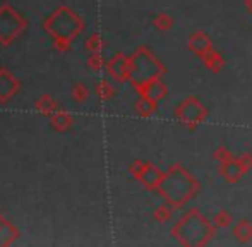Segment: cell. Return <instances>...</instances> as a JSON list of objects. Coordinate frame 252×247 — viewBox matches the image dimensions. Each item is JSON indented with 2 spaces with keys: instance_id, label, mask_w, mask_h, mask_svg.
<instances>
[{
  "instance_id": "obj_12",
  "label": "cell",
  "mask_w": 252,
  "mask_h": 247,
  "mask_svg": "<svg viewBox=\"0 0 252 247\" xmlns=\"http://www.w3.org/2000/svg\"><path fill=\"white\" fill-rule=\"evenodd\" d=\"M211 221L215 223L216 228H228L230 225L233 223V218H232V215H230V211L220 210L215 213V216H213Z\"/></svg>"
},
{
  "instance_id": "obj_1",
  "label": "cell",
  "mask_w": 252,
  "mask_h": 247,
  "mask_svg": "<svg viewBox=\"0 0 252 247\" xmlns=\"http://www.w3.org/2000/svg\"><path fill=\"white\" fill-rule=\"evenodd\" d=\"M199 189V181L186 167H182L180 163H175L172 167H168V170L163 175L158 194L173 210H182L197 196Z\"/></svg>"
},
{
  "instance_id": "obj_7",
  "label": "cell",
  "mask_w": 252,
  "mask_h": 247,
  "mask_svg": "<svg viewBox=\"0 0 252 247\" xmlns=\"http://www.w3.org/2000/svg\"><path fill=\"white\" fill-rule=\"evenodd\" d=\"M163 175H165V172H161L153 163H144L143 170H141V174L137 175V179L143 182L146 189L156 190V192H158L159 184H161V181H163Z\"/></svg>"
},
{
  "instance_id": "obj_10",
  "label": "cell",
  "mask_w": 252,
  "mask_h": 247,
  "mask_svg": "<svg viewBox=\"0 0 252 247\" xmlns=\"http://www.w3.org/2000/svg\"><path fill=\"white\" fill-rule=\"evenodd\" d=\"M232 235L235 237V241L247 244L252 241V223L249 220H239L232 228Z\"/></svg>"
},
{
  "instance_id": "obj_6",
  "label": "cell",
  "mask_w": 252,
  "mask_h": 247,
  "mask_svg": "<svg viewBox=\"0 0 252 247\" xmlns=\"http://www.w3.org/2000/svg\"><path fill=\"white\" fill-rule=\"evenodd\" d=\"M187 48H189L190 54L202 59L208 52L213 50V40L202 30H197L194 33H190L189 40H187Z\"/></svg>"
},
{
  "instance_id": "obj_8",
  "label": "cell",
  "mask_w": 252,
  "mask_h": 247,
  "mask_svg": "<svg viewBox=\"0 0 252 247\" xmlns=\"http://www.w3.org/2000/svg\"><path fill=\"white\" fill-rule=\"evenodd\" d=\"M218 175L225 182H228V184H237V182H239L240 179L246 175V172L242 170L239 160H237V158H233V160L225 161V163H220Z\"/></svg>"
},
{
  "instance_id": "obj_4",
  "label": "cell",
  "mask_w": 252,
  "mask_h": 247,
  "mask_svg": "<svg viewBox=\"0 0 252 247\" xmlns=\"http://www.w3.org/2000/svg\"><path fill=\"white\" fill-rule=\"evenodd\" d=\"M175 121L187 127H194L208 119V108L202 105L197 96H187L173 110Z\"/></svg>"
},
{
  "instance_id": "obj_3",
  "label": "cell",
  "mask_w": 252,
  "mask_h": 247,
  "mask_svg": "<svg viewBox=\"0 0 252 247\" xmlns=\"http://www.w3.org/2000/svg\"><path fill=\"white\" fill-rule=\"evenodd\" d=\"M165 72H166L165 65L144 47L139 48L132 59H127V79H132L136 74H139V79L134 83V86L150 79V77L163 76Z\"/></svg>"
},
{
  "instance_id": "obj_15",
  "label": "cell",
  "mask_w": 252,
  "mask_h": 247,
  "mask_svg": "<svg viewBox=\"0 0 252 247\" xmlns=\"http://www.w3.org/2000/svg\"><path fill=\"white\" fill-rule=\"evenodd\" d=\"M213 158H215L218 163H225V161L233 160L235 156H233V153L226 146H220V148H216V151L213 153Z\"/></svg>"
},
{
  "instance_id": "obj_17",
  "label": "cell",
  "mask_w": 252,
  "mask_h": 247,
  "mask_svg": "<svg viewBox=\"0 0 252 247\" xmlns=\"http://www.w3.org/2000/svg\"><path fill=\"white\" fill-rule=\"evenodd\" d=\"M246 7H247V10H249V14L252 16V0H246Z\"/></svg>"
},
{
  "instance_id": "obj_5",
  "label": "cell",
  "mask_w": 252,
  "mask_h": 247,
  "mask_svg": "<svg viewBox=\"0 0 252 247\" xmlns=\"http://www.w3.org/2000/svg\"><path fill=\"white\" fill-rule=\"evenodd\" d=\"M136 90L139 91V94L143 98H148V100H153V101H161L163 98L166 96L168 93V88L166 84L161 81V76H155V77H150V79L143 81L141 84H137Z\"/></svg>"
},
{
  "instance_id": "obj_2",
  "label": "cell",
  "mask_w": 252,
  "mask_h": 247,
  "mask_svg": "<svg viewBox=\"0 0 252 247\" xmlns=\"http://www.w3.org/2000/svg\"><path fill=\"white\" fill-rule=\"evenodd\" d=\"M216 234V227L199 210L186 211L172 227V237L186 247H201L209 244Z\"/></svg>"
},
{
  "instance_id": "obj_9",
  "label": "cell",
  "mask_w": 252,
  "mask_h": 247,
  "mask_svg": "<svg viewBox=\"0 0 252 247\" xmlns=\"http://www.w3.org/2000/svg\"><path fill=\"white\" fill-rule=\"evenodd\" d=\"M201 61L206 70H211V72H215V74L220 72V70L225 67V57H223V54H220L218 50H215V48H213L211 52H208Z\"/></svg>"
},
{
  "instance_id": "obj_11",
  "label": "cell",
  "mask_w": 252,
  "mask_h": 247,
  "mask_svg": "<svg viewBox=\"0 0 252 247\" xmlns=\"http://www.w3.org/2000/svg\"><path fill=\"white\" fill-rule=\"evenodd\" d=\"M156 108H158V103L153 100H148V98H141L136 103V110L141 117H151L156 112Z\"/></svg>"
},
{
  "instance_id": "obj_16",
  "label": "cell",
  "mask_w": 252,
  "mask_h": 247,
  "mask_svg": "<svg viewBox=\"0 0 252 247\" xmlns=\"http://www.w3.org/2000/svg\"><path fill=\"white\" fill-rule=\"evenodd\" d=\"M237 160H239L240 167H242V170L246 172V174L252 170V153L251 151H246V153H242L240 156H237Z\"/></svg>"
},
{
  "instance_id": "obj_13",
  "label": "cell",
  "mask_w": 252,
  "mask_h": 247,
  "mask_svg": "<svg viewBox=\"0 0 252 247\" xmlns=\"http://www.w3.org/2000/svg\"><path fill=\"white\" fill-rule=\"evenodd\" d=\"M153 24H155L156 30L168 31V30H172V28H173L175 21H173V17L170 16V14H158V16L153 19Z\"/></svg>"
},
{
  "instance_id": "obj_14",
  "label": "cell",
  "mask_w": 252,
  "mask_h": 247,
  "mask_svg": "<svg viewBox=\"0 0 252 247\" xmlns=\"http://www.w3.org/2000/svg\"><path fill=\"white\" fill-rule=\"evenodd\" d=\"M172 216H173V208L166 203L155 210V220L158 221V223H166V221L172 220Z\"/></svg>"
}]
</instances>
